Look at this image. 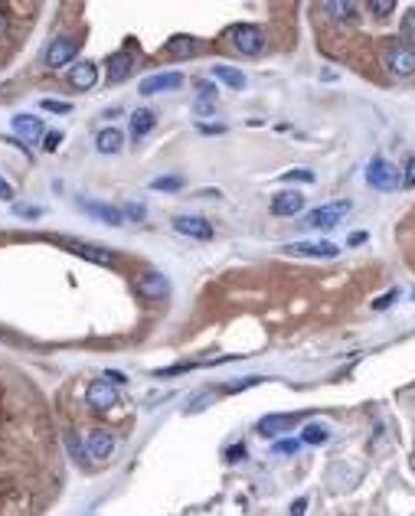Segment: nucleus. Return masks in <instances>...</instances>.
<instances>
[{
  "label": "nucleus",
  "instance_id": "8",
  "mask_svg": "<svg viewBox=\"0 0 415 516\" xmlns=\"http://www.w3.org/2000/svg\"><path fill=\"white\" fill-rule=\"evenodd\" d=\"M281 252L295 258H337L340 255V248L334 245V242H291Z\"/></svg>",
  "mask_w": 415,
  "mask_h": 516
},
{
  "label": "nucleus",
  "instance_id": "41",
  "mask_svg": "<svg viewBox=\"0 0 415 516\" xmlns=\"http://www.w3.org/2000/svg\"><path fill=\"white\" fill-rule=\"evenodd\" d=\"M0 200H13V186L0 177Z\"/></svg>",
  "mask_w": 415,
  "mask_h": 516
},
{
  "label": "nucleus",
  "instance_id": "40",
  "mask_svg": "<svg viewBox=\"0 0 415 516\" xmlns=\"http://www.w3.org/2000/svg\"><path fill=\"white\" fill-rule=\"evenodd\" d=\"M125 216H131V219H144V206H138V203H131L128 209H125Z\"/></svg>",
  "mask_w": 415,
  "mask_h": 516
},
{
  "label": "nucleus",
  "instance_id": "33",
  "mask_svg": "<svg viewBox=\"0 0 415 516\" xmlns=\"http://www.w3.org/2000/svg\"><path fill=\"white\" fill-rule=\"evenodd\" d=\"M43 108L46 111H56V115H69L72 105H65V102H53V98H43Z\"/></svg>",
  "mask_w": 415,
  "mask_h": 516
},
{
  "label": "nucleus",
  "instance_id": "35",
  "mask_svg": "<svg viewBox=\"0 0 415 516\" xmlns=\"http://www.w3.org/2000/svg\"><path fill=\"white\" fill-rule=\"evenodd\" d=\"M63 140V134L59 131H49V134H43V151H56V144Z\"/></svg>",
  "mask_w": 415,
  "mask_h": 516
},
{
  "label": "nucleus",
  "instance_id": "16",
  "mask_svg": "<svg viewBox=\"0 0 415 516\" xmlns=\"http://www.w3.org/2000/svg\"><path fill=\"white\" fill-rule=\"evenodd\" d=\"M13 134L23 140V144H33V140L43 138V121L36 115H17L13 118Z\"/></svg>",
  "mask_w": 415,
  "mask_h": 516
},
{
  "label": "nucleus",
  "instance_id": "37",
  "mask_svg": "<svg viewBox=\"0 0 415 516\" xmlns=\"http://www.w3.org/2000/svg\"><path fill=\"white\" fill-rule=\"evenodd\" d=\"M196 131H200V134H223V124H203V121H200V124H196Z\"/></svg>",
  "mask_w": 415,
  "mask_h": 516
},
{
  "label": "nucleus",
  "instance_id": "36",
  "mask_svg": "<svg viewBox=\"0 0 415 516\" xmlns=\"http://www.w3.org/2000/svg\"><path fill=\"white\" fill-rule=\"evenodd\" d=\"M393 301H396V291H389V294H383V298H376V301H373V311H386Z\"/></svg>",
  "mask_w": 415,
  "mask_h": 516
},
{
  "label": "nucleus",
  "instance_id": "25",
  "mask_svg": "<svg viewBox=\"0 0 415 516\" xmlns=\"http://www.w3.org/2000/svg\"><path fill=\"white\" fill-rule=\"evenodd\" d=\"M150 186H154V190H160V193H171V190H180V186H183V177H180V173H167V177L150 180Z\"/></svg>",
  "mask_w": 415,
  "mask_h": 516
},
{
  "label": "nucleus",
  "instance_id": "38",
  "mask_svg": "<svg viewBox=\"0 0 415 516\" xmlns=\"http://www.w3.org/2000/svg\"><path fill=\"white\" fill-rule=\"evenodd\" d=\"M226 458H229V461H242L245 448H242V444H235V448H229V451H226Z\"/></svg>",
  "mask_w": 415,
  "mask_h": 516
},
{
  "label": "nucleus",
  "instance_id": "44",
  "mask_svg": "<svg viewBox=\"0 0 415 516\" xmlns=\"http://www.w3.org/2000/svg\"><path fill=\"white\" fill-rule=\"evenodd\" d=\"M347 242H350V245H363V242H366V232H353Z\"/></svg>",
  "mask_w": 415,
  "mask_h": 516
},
{
  "label": "nucleus",
  "instance_id": "42",
  "mask_svg": "<svg viewBox=\"0 0 415 516\" xmlns=\"http://www.w3.org/2000/svg\"><path fill=\"white\" fill-rule=\"evenodd\" d=\"M105 379H108V382H111V386H121V382H128V379L121 376V373H115V369H108V373H105Z\"/></svg>",
  "mask_w": 415,
  "mask_h": 516
},
{
  "label": "nucleus",
  "instance_id": "24",
  "mask_svg": "<svg viewBox=\"0 0 415 516\" xmlns=\"http://www.w3.org/2000/svg\"><path fill=\"white\" fill-rule=\"evenodd\" d=\"M65 451L72 454V461H86V438H79L75 431H65Z\"/></svg>",
  "mask_w": 415,
  "mask_h": 516
},
{
  "label": "nucleus",
  "instance_id": "39",
  "mask_svg": "<svg viewBox=\"0 0 415 516\" xmlns=\"http://www.w3.org/2000/svg\"><path fill=\"white\" fill-rule=\"evenodd\" d=\"M304 510H308V500H304V497L291 503V516H304Z\"/></svg>",
  "mask_w": 415,
  "mask_h": 516
},
{
  "label": "nucleus",
  "instance_id": "23",
  "mask_svg": "<svg viewBox=\"0 0 415 516\" xmlns=\"http://www.w3.org/2000/svg\"><path fill=\"white\" fill-rule=\"evenodd\" d=\"M213 76L219 79V82H226L229 88H235V92H242V88H245V76L235 69V65H216Z\"/></svg>",
  "mask_w": 415,
  "mask_h": 516
},
{
  "label": "nucleus",
  "instance_id": "32",
  "mask_svg": "<svg viewBox=\"0 0 415 516\" xmlns=\"http://www.w3.org/2000/svg\"><path fill=\"white\" fill-rule=\"evenodd\" d=\"M196 92L203 95V102H213V98H216V86H213V82H206V79L196 82Z\"/></svg>",
  "mask_w": 415,
  "mask_h": 516
},
{
  "label": "nucleus",
  "instance_id": "1",
  "mask_svg": "<svg viewBox=\"0 0 415 516\" xmlns=\"http://www.w3.org/2000/svg\"><path fill=\"white\" fill-rule=\"evenodd\" d=\"M383 63L396 79L415 76V46H405L402 40H386L383 46Z\"/></svg>",
  "mask_w": 415,
  "mask_h": 516
},
{
  "label": "nucleus",
  "instance_id": "13",
  "mask_svg": "<svg viewBox=\"0 0 415 516\" xmlns=\"http://www.w3.org/2000/svg\"><path fill=\"white\" fill-rule=\"evenodd\" d=\"M183 76L180 72H157V76H148L141 82V95H157V92H171V88H180Z\"/></svg>",
  "mask_w": 415,
  "mask_h": 516
},
{
  "label": "nucleus",
  "instance_id": "19",
  "mask_svg": "<svg viewBox=\"0 0 415 516\" xmlns=\"http://www.w3.org/2000/svg\"><path fill=\"white\" fill-rule=\"evenodd\" d=\"M164 53L173 56V59H190V56H196V40H190V36H173L171 43L164 46Z\"/></svg>",
  "mask_w": 415,
  "mask_h": 516
},
{
  "label": "nucleus",
  "instance_id": "21",
  "mask_svg": "<svg viewBox=\"0 0 415 516\" xmlns=\"http://www.w3.org/2000/svg\"><path fill=\"white\" fill-rule=\"evenodd\" d=\"M324 10L334 17V20H357V13H360V3H347V0H327L324 3Z\"/></svg>",
  "mask_w": 415,
  "mask_h": 516
},
{
  "label": "nucleus",
  "instance_id": "2",
  "mask_svg": "<svg viewBox=\"0 0 415 516\" xmlns=\"http://www.w3.org/2000/svg\"><path fill=\"white\" fill-rule=\"evenodd\" d=\"M353 209L350 200H337V203H327V206H320V209H311L304 219H301V226L304 229H337L343 223V216Z\"/></svg>",
  "mask_w": 415,
  "mask_h": 516
},
{
  "label": "nucleus",
  "instance_id": "26",
  "mask_svg": "<svg viewBox=\"0 0 415 516\" xmlns=\"http://www.w3.org/2000/svg\"><path fill=\"white\" fill-rule=\"evenodd\" d=\"M327 438H330V431L324 428V425H308V428L301 431V441H304V444H324Z\"/></svg>",
  "mask_w": 415,
  "mask_h": 516
},
{
  "label": "nucleus",
  "instance_id": "43",
  "mask_svg": "<svg viewBox=\"0 0 415 516\" xmlns=\"http://www.w3.org/2000/svg\"><path fill=\"white\" fill-rule=\"evenodd\" d=\"M13 213H17V216H30V219H33V216H40V209H33V206H13Z\"/></svg>",
  "mask_w": 415,
  "mask_h": 516
},
{
  "label": "nucleus",
  "instance_id": "46",
  "mask_svg": "<svg viewBox=\"0 0 415 516\" xmlns=\"http://www.w3.org/2000/svg\"><path fill=\"white\" fill-rule=\"evenodd\" d=\"M412 298H415V291H412Z\"/></svg>",
  "mask_w": 415,
  "mask_h": 516
},
{
  "label": "nucleus",
  "instance_id": "27",
  "mask_svg": "<svg viewBox=\"0 0 415 516\" xmlns=\"http://www.w3.org/2000/svg\"><path fill=\"white\" fill-rule=\"evenodd\" d=\"M399 33H402V43H415V7L402 17V26H399Z\"/></svg>",
  "mask_w": 415,
  "mask_h": 516
},
{
  "label": "nucleus",
  "instance_id": "4",
  "mask_svg": "<svg viewBox=\"0 0 415 516\" xmlns=\"http://www.w3.org/2000/svg\"><path fill=\"white\" fill-rule=\"evenodd\" d=\"M366 183H370L373 190H379V193H389V190H396V186L402 183V177H399V170H396L389 161L376 157V161H370V167H366Z\"/></svg>",
  "mask_w": 415,
  "mask_h": 516
},
{
  "label": "nucleus",
  "instance_id": "12",
  "mask_svg": "<svg viewBox=\"0 0 415 516\" xmlns=\"http://www.w3.org/2000/svg\"><path fill=\"white\" fill-rule=\"evenodd\" d=\"M173 229L190 239H213V226L203 216H173Z\"/></svg>",
  "mask_w": 415,
  "mask_h": 516
},
{
  "label": "nucleus",
  "instance_id": "18",
  "mask_svg": "<svg viewBox=\"0 0 415 516\" xmlns=\"http://www.w3.org/2000/svg\"><path fill=\"white\" fill-rule=\"evenodd\" d=\"M304 209V196L298 190H285V193L272 196V213L275 216H295Z\"/></svg>",
  "mask_w": 415,
  "mask_h": 516
},
{
  "label": "nucleus",
  "instance_id": "14",
  "mask_svg": "<svg viewBox=\"0 0 415 516\" xmlns=\"http://www.w3.org/2000/svg\"><path fill=\"white\" fill-rule=\"evenodd\" d=\"M105 69H108V79L111 82H125V79L134 72V56L128 49H121V53H111L105 59Z\"/></svg>",
  "mask_w": 415,
  "mask_h": 516
},
{
  "label": "nucleus",
  "instance_id": "6",
  "mask_svg": "<svg viewBox=\"0 0 415 516\" xmlns=\"http://www.w3.org/2000/svg\"><path fill=\"white\" fill-rule=\"evenodd\" d=\"M134 291H138L141 301H164L171 294V284L160 271H144V275L134 278Z\"/></svg>",
  "mask_w": 415,
  "mask_h": 516
},
{
  "label": "nucleus",
  "instance_id": "22",
  "mask_svg": "<svg viewBox=\"0 0 415 516\" xmlns=\"http://www.w3.org/2000/svg\"><path fill=\"white\" fill-rule=\"evenodd\" d=\"M95 144H98V151H102V154H118V151H121V144H125V138H121V131L105 128V131H98Z\"/></svg>",
  "mask_w": 415,
  "mask_h": 516
},
{
  "label": "nucleus",
  "instance_id": "29",
  "mask_svg": "<svg viewBox=\"0 0 415 516\" xmlns=\"http://www.w3.org/2000/svg\"><path fill=\"white\" fill-rule=\"evenodd\" d=\"M258 382H262V379H258V376L235 379V382H226V386H223V392H229V396H233V392H242V389H249V386H258Z\"/></svg>",
  "mask_w": 415,
  "mask_h": 516
},
{
  "label": "nucleus",
  "instance_id": "7",
  "mask_svg": "<svg viewBox=\"0 0 415 516\" xmlns=\"http://www.w3.org/2000/svg\"><path fill=\"white\" fill-rule=\"evenodd\" d=\"M118 402V389L111 386V382H105V379H98V382H88L86 389V405L92 412H108L115 409Z\"/></svg>",
  "mask_w": 415,
  "mask_h": 516
},
{
  "label": "nucleus",
  "instance_id": "31",
  "mask_svg": "<svg viewBox=\"0 0 415 516\" xmlns=\"http://www.w3.org/2000/svg\"><path fill=\"white\" fill-rule=\"evenodd\" d=\"M298 444H301V441L285 438V441H275V444H272V451H275V454H295V451H298Z\"/></svg>",
  "mask_w": 415,
  "mask_h": 516
},
{
  "label": "nucleus",
  "instance_id": "34",
  "mask_svg": "<svg viewBox=\"0 0 415 516\" xmlns=\"http://www.w3.org/2000/svg\"><path fill=\"white\" fill-rule=\"evenodd\" d=\"M402 186H415V157H409V163H405V173H402Z\"/></svg>",
  "mask_w": 415,
  "mask_h": 516
},
{
  "label": "nucleus",
  "instance_id": "45",
  "mask_svg": "<svg viewBox=\"0 0 415 516\" xmlns=\"http://www.w3.org/2000/svg\"><path fill=\"white\" fill-rule=\"evenodd\" d=\"M3 33H7V17L0 13V36H3Z\"/></svg>",
  "mask_w": 415,
  "mask_h": 516
},
{
  "label": "nucleus",
  "instance_id": "9",
  "mask_svg": "<svg viewBox=\"0 0 415 516\" xmlns=\"http://www.w3.org/2000/svg\"><path fill=\"white\" fill-rule=\"evenodd\" d=\"M75 206L82 213H88L92 219L105 223V226H121V219H125L121 209H115V206H108V203H95V200H86V196H75Z\"/></svg>",
  "mask_w": 415,
  "mask_h": 516
},
{
  "label": "nucleus",
  "instance_id": "30",
  "mask_svg": "<svg viewBox=\"0 0 415 516\" xmlns=\"http://www.w3.org/2000/svg\"><path fill=\"white\" fill-rule=\"evenodd\" d=\"M285 180H298V183H314V170L308 167H295V170L285 173Z\"/></svg>",
  "mask_w": 415,
  "mask_h": 516
},
{
  "label": "nucleus",
  "instance_id": "5",
  "mask_svg": "<svg viewBox=\"0 0 415 516\" xmlns=\"http://www.w3.org/2000/svg\"><path fill=\"white\" fill-rule=\"evenodd\" d=\"M233 46L242 56H258L262 49H265V36H262V30L252 26V23H235L233 26Z\"/></svg>",
  "mask_w": 415,
  "mask_h": 516
},
{
  "label": "nucleus",
  "instance_id": "11",
  "mask_svg": "<svg viewBox=\"0 0 415 516\" xmlns=\"http://www.w3.org/2000/svg\"><path fill=\"white\" fill-rule=\"evenodd\" d=\"M75 53H79V43H75L72 36H59V40H53L49 49H46V63H49V69H59V65L72 63Z\"/></svg>",
  "mask_w": 415,
  "mask_h": 516
},
{
  "label": "nucleus",
  "instance_id": "3",
  "mask_svg": "<svg viewBox=\"0 0 415 516\" xmlns=\"http://www.w3.org/2000/svg\"><path fill=\"white\" fill-rule=\"evenodd\" d=\"M49 242H53V245H59V248H65V252H72V255H79V258H86V261L105 265V268H111V265H115V255H111L108 248H102V245H88V242H82V239L53 236Z\"/></svg>",
  "mask_w": 415,
  "mask_h": 516
},
{
  "label": "nucleus",
  "instance_id": "10",
  "mask_svg": "<svg viewBox=\"0 0 415 516\" xmlns=\"http://www.w3.org/2000/svg\"><path fill=\"white\" fill-rule=\"evenodd\" d=\"M111 451H115V435L111 431L92 428L86 435V454L92 461H105V458H111Z\"/></svg>",
  "mask_w": 415,
  "mask_h": 516
},
{
  "label": "nucleus",
  "instance_id": "17",
  "mask_svg": "<svg viewBox=\"0 0 415 516\" xmlns=\"http://www.w3.org/2000/svg\"><path fill=\"white\" fill-rule=\"evenodd\" d=\"M98 82V69L95 63H75L69 69V86L79 88V92H88V88Z\"/></svg>",
  "mask_w": 415,
  "mask_h": 516
},
{
  "label": "nucleus",
  "instance_id": "28",
  "mask_svg": "<svg viewBox=\"0 0 415 516\" xmlns=\"http://www.w3.org/2000/svg\"><path fill=\"white\" fill-rule=\"evenodd\" d=\"M393 0H370L366 3V13H373V17H386V13H393Z\"/></svg>",
  "mask_w": 415,
  "mask_h": 516
},
{
  "label": "nucleus",
  "instance_id": "15",
  "mask_svg": "<svg viewBox=\"0 0 415 516\" xmlns=\"http://www.w3.org/2000/svg\"><path fill=\"white\" fill-rule=\"evenodd\" d=\"M298 421H301V415H262L258 419V435L275 438V435H285L288 428H295Z\"/></svg>",
  "mask_w": 415,
  "mask_h": 516
},
{
  "label": "nucleus",
  "instance_id": "20",
  "mask_svg": "<svg viewBox=\"0 0 415 516\" xmlns=\"http://www.w3.org/2000/svg\"><path fill=\"white\" fill-rule=\"evenodd\" d=\"M150 131H154V111L134 108V111H131V134H134V138H144Z\"/></svg>",
  "mask_w": 415,
  "mask_h": 516
}]
</instances>
